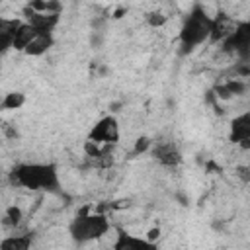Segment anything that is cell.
Masks as SVG:
<instances>
[{
    "instance_id": "ba28073f",
    "label": "cell",
    "mask_w": 250,
    "mask_h": 250,
    "mask_svg": "<svg viewBox=\"0 0 250 250\" xmlns=\"http://www.w3.org/2000/svg\"><path fill=\"white\" fill-rule=\"evenodd\" d=\"M152 152H154V158H156L162 166H168V168L180 164V160H182L180 150H178L176 145L170 143V141H162V143H158V145L154 146Z\"/></svg>"
},
{
    "instance_id": "7a4b0ae2",
    "label": "cell",
    "mask_w": 250,
    "mask_h": 250,
    "mask_svg": "<svg viewBox=\"0 0 250 250\" xmlns=\"http://www.w3.org/2000/svg\"><path fill=\"white\" fill-rule=\"evenodd\" d=\"M211 27H213V18L201 8L195 6L184 20L182 27H180V45L184 47V51H191L193 47L205 43L211 39Z\"/></svg>"
},
{
    "instance_id": "3957f363",
    "label": "cell",
    "mask_w": 250,
    "mask_h": 250,
    "mask_svg": "<svg viewBox=\"0 0 250 250\" xmlns=\"http://www.w3.org/2000/svg\"><path fill=\"white\" fill-rule=\"evenodd\" d=\"M111 230L109 219L104 213H94L84 209L74 217V221L68 227L70 236L80 244V242H90V240H100L105 232Z\"/></svg>"
},
{
    "instance_id": "7c38bea8",
    "label": "cell",
    "mask_w": 250,
    "mask_h": 250,
    "mask_svg": "<svg viewBox=\"0 0 250 250\" xmlns=\"http://www.w3.org/2000/svg\"><path fill=\"white\" fill-rule=\"evenodd\" d=\"M23 104H25V94H21V92H10L2 100L4 109H20Z\"/></svg>"
},
{
    "instance_id": "5b68a950",
    "label": "cell",
    "mask_w": 250,
    "mask_h": 250,
    "mask_svg": "<svg viewBox=\"0 0 250 250\" xmlns=\"http://www.w3.org/2000/svg\"><path fill=\"white\" fill-rule=\"evenodd\" d=\"M229 141L238 145L240 148H248L250 146V111H244V113L236 115L230 121Z\"/></svg>"
},
{
    "instance_id": "30bf717a",
    "label": "cell",
    "mask_w": 250,
    "mask_h": 250,
    "mask_svg": "<svg viewBox=\"0 0 250 250\" xmlns=\"http://www.w3.org/2000/svg\"><path fill=\"white\" fill-rule=\"evenodd\" d=\"M37 29L33 25H29L27 21H21V25L18 27V31L14 33V41H12V49L14 51H25L29 41L35 37Z\"/></svg>"
},
{
    "instance_id": "8fae6325",
    "label": "cell",
    "mask_w": 250,
    "mask_h": 250,
    "mask_svg": "<svg viewBox=\"0 0 250 250\" xmlns=\"http://www.w3.org/2000/svg\"><path fill=\"white\" fill-rule=\"evenodd\" d=\"M0 250H31V236L29 234L6 236L0 244Z\"/></svg>"
},
{
    "instance_id": "5bb4252c",
    "label": "cell",
    "mask_w": 250,
    "mask_h": 250,
    "mask_svg": "<svg viewBox=\"0 0 250 250\" xmlns=\"http://www.w3.org/2000/svg\"><path fill=\"white\" fill-rule=\"evenodd\" d=\"M148 146H150V141H148L146 137H139V139L135 141V146H133V152H135V154H141V152H145V150H148Z\"/></svg>"
},
{
    "instance_id": "6da1fadb",
    "label": "cell",
    "mask_w": 250,
    "mask_h": 250,
    "mask_svg": "<svg viewBox=\"0 0 250 250\" xmlns=\"http://www.w3.org/2000/svg\"><path fill=\"white\" fill-rule=\"evenodd\" d=\"M10 182L14 188H23L29 191H57L61 186L57 166L39 162L18 164L10 172Z\"/></svg>"
},
{
    "instance_id": "9a60e30c",
    "label": "cell",
    "mask_w": 250,
    "mask_h": 250,
    "mask_svg": "<svg viewBox=\"0 0 250 250\" xmlns=\"http://www.w3.org/2000/svg\"><path fill=\"white\" fill-rule=\"evenodd\" d=\"M148 242H152V244H156V240L160 238V229L158 227H154V229H150L148 232H146V236H145Z\"/></svg>"
},
{
    "instance_id": "277c9868",
    "label": "cell",
    "mask_w": 250,
    "mask_h": 250,
    "mask_svg": "<svg viewBox=\"0 0 250 250\" xmlns=\"http://www.w3.org/2000/svg\"><path fill=\"white\" fill-rule=\"evenodd\" d=\"M121 137V129H119V121L113 117V115H105L102 119H98L90 133H88V139L98 143V145H104V146H115L117 141Z\"/></svg>"
},
{
    "instance_id": "8992f818",
    "label": "cell",
    "mask_w": 250,
    "mask_h": 250,
    "mask_svg": "<svg viewBox=\"0 0 250 250\" xmlns=\"http://www.w3.org/2000/svg\"><path fill=\"white\" fill-rule=\"evenodd\" d=\"M23 14H25L23 16V21H27L29 25H33L37 31H51V33L57 27L59 18H61V14H41V12L29 10L27 6L23 8Z\"/></svg>"
},
{
    "instance_id": "52a82bcc",
    "label": "cell",
    "mask_w": 250,
    "mask_h": 250,
    "mask_svg": "<svg viewBox=\"0 0 250 250\" xmlns=\"http://www.w3.org/2000/svg\"><path fill=\"white\" fill-rule=\"evenodd\" d=\"M113 250H158V246L148 242L146 238H141V236H135L131 232L119 230Z\"/></svg>"
},
{
    "instance_id": "4fadbf2b",
    "label": "cell",
    "mask_w": 250,
    "mask_h": 250,
    "mask_svg": "<svg viewBox=\"0 0 250 250\" xmlns=\"http://www.w3.org/2000/svg\"><path fill=\"white\" fill-rule=\"evenodd\" d=\"M146 21H148L150 27H162V25L168 21V16H164V14H160V12H152V14L146 16Z\"/></svg>"
},
{
    "instance_id": "9c48e42d",
    "label": "cell",
    "mask_w": 250,
    "mask_h": 250,
    "mask_svg": "<svg viewBox=\"0 0 250 250\" xmlns=\"http://www.w3.org/2000/svg\"><path fill=\"white\" fill-rule=\"evenodd\" d=\"M53 43H55V39H53L51 31H37L35 37L29 41V45H27V49L23 53L29 55V57H41V55H45L53 47Z\"/></svg>"
}]
</instances>
